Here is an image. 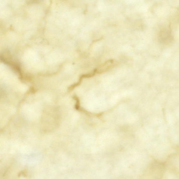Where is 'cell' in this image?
I'll return each mask as SVG.
<instances>
[{
  "mask_svg": "<svg viewBox=\"0 0 179 179\" xmlns=\"http://www.w3.org/2000/svg\"><path fill=\"white\" fill-rule=\"evenodd\" d=\"M114 63L115 62L113 60H110L101 64L95 70L97 73H103L110 69L113 66Z\"/></svg>",
  "mask_w": 179,
  "mask_h": 179,
  "instance_id": "obj_1",
  "label": "cell"
}]
</instances>
